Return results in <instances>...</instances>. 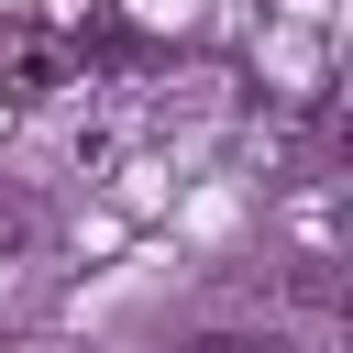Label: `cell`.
Listing matches in <instances>:
<instances>
[{
	"instance_id": "1",
	"label": "cell",
	"mask_w": 353,
	"mask_h": 353,
	"mask_svg": "<svg viewBox=\"0 0 353 353\" xmlns=\"http://www.w3.org/2000/svg\"><path fill=\"white\" fill-rule=\"evenodd\" d=\"M77 88V55L44 44V33H11L0 44V99H66Z\"/></svg>"
},
{
	"instance_id": "2",
	"label": "cell",
	"mask_w": 353,
	"mask_h": 353,
	"mask_svg": "<svg viewBox=\"0 0 353 353\" xmlns=\"http://www.w3.org/2000/svg\"><path fill=\"white\" fill-rule=\"evenodd\" d=\"M199 353H276V342H254V331H210Z\"/></svg>"
}]
</instances>
